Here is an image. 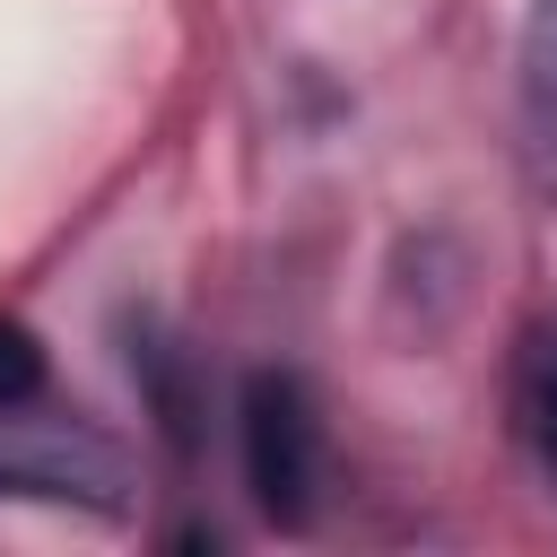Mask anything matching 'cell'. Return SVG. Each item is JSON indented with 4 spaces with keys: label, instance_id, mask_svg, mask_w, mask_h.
<instances>
[{
    "label": "cell",
    "instance_id": "obj_2",
    "mask_svg": "<svg viewBox=\"0 0 557 557\" xmlns=\"http://www.w3.org/2000/svg\"><path fill=\"white\" fill-rule=\"evenodd\" d=\"M35 409V400H26ZM0 409V496H35V505H78V513H122L131 505V461L113 435H96L87 418H26Z\"/></svg>",
    "mask_w": 557,
    "mask_h": 557
},
{
    "label": "cell",
    "instance_id": "obj_6",
    "mask_svg": "<svg viewBox=\"0 0 557 557\" xmlns=\"http://www.w3.org/2000/svg\"><path fill=\"white\" fill-rule=\"evenodd\" d=\"M35 392H44V348H35L26 322L0 313V409H26Z\"/></svg>",
    "mask_w": 557,
    "mask_h": 557
},
{
    "label": "cell",
    "instance_id": "obj_1",
    "mask_svg": "<svg viewBox=\"0 0 557 557\" xmlns=\"http://www.w3.org/2000/svg\"><path fill=\"white\" fill-rule=\"evenodd\" d=\"M235 453H244V487L278 531H305L322 505V400L296 366H252L235 392Z\"/></svg>",
    "mask_w": 557,
    "mask_h": 557
},
{
    "label": "cell",
    "instance_id": "obj_5",
    "mask_svg": "<svg viewBox=\"0 0 557 557\" xmlns=\"http://www.w3.org/2000/svg\"><path fill=\"white\" fill-rule=\"evenodd\" d=\"M131 374H139V392H148V409H157V435H165L174 453H191V435H200L191 366H183V348H174L157 322H131Z\"/></svg>",
    "mask_w": 557,
    "mask_h": 557
},
{
    "label": "cell",
    "instance_id": "obj_3",
    "mask_svg": "<svg viewBox=\"0 0 557 557\" xmlns=\"http://www.w3.org/2000/svg\"><path fill=\"white\" fill-rule=\"evenodd\" d=\"M513 113H522V165L557 200V0H531L522 52H513Z\"/></svg>",
    "mask_w": 557,
    "mask_h": 557
},
{
    "label": "cell",
    "instance_id": "obj_4",
    "mask_svg": "<svg viewBox=\"0 0 557 557\" xmlns=\"http://www.w3.org/2000/svg\"><path fill=\"white\" fill-rule=\"evenodd\" d=\"M505 418H513V444H522V461H531V470L548 479V496H557V313H540V322L513 339Z\"/></svg>",
    "mask_w": 557,
    "mask_h": 557
}]
</instances>
